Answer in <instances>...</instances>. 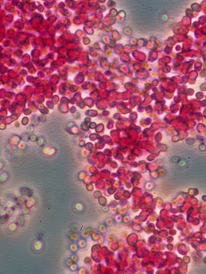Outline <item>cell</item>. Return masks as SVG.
<instances>
[{
  "mask_svg": "<svg viewBox=\"0 0 206 274\" xmlns=\"http://www.w3.org/2000/svg\"><path fill=\"white\" fill-rule=\"evenodd\" d=\"M85 205L83 204L82 202H76L73 205V208L74 211L78 213H82L85 210Z\"/></svg>",
  "mask_w": 206,
  "mask_h": 274,
  "instance_id": "obj_1",
  "label": "cell"
}]
</instances>
